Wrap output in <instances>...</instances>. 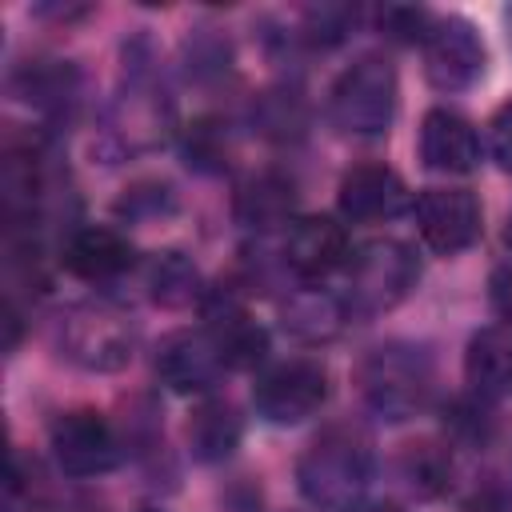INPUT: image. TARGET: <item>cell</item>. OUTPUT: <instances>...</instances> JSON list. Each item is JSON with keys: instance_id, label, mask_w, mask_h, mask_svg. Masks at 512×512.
<instances>
[{"instance_id": "cell-33", "label": "cell", "mask_w": 512, "mask_h": 512, "mask_svg": "<svg viewBox=\"0 0 512 512\" xmlns=\"http://www.w3.org/2000/svg\"><path fill=\"white\" fill-rule=\"evenodd\" d=\"M500 20H504V36H508V48H512V4L500 12Z\"/></svg>"}, {"instance_id": "cell-9", "label": "cell", "mask_w": 512, "mask_h": 512, "mask_svg": "<svg viewBox=\"0 0 512 512\" xmlns=\"http://www.w3.org/2000/svg\"><path fill=\"white\" fill-rule=\"evenodd\" d=\"M412 220H416L420 244L436 256H460L484 232L480 200L468 188H424L412 200Z\"/></svg>"}, {"instance_id": "cell-18", "label": "cell", "mask_w": 512, "mask_h": 512, "mask_svg": "<svg viewBox=\"0 0 512 512\" xmlns=\"http://www.w3.org/2000/svg\"><path fill=\"white\" fill-rule=\"evenodd\" d=\"M8 92L40 116H68L80 100V68L72 60H28L8 76Z\"/></svg>"}, {"instance_id": "cell-24", "label": "cell", "mask_w": 512, "mask_h": 512, "mask_svg": "<svg viewBox=\"0 0 512 512\" xmlns=\"http://www.w3.org/2000/svg\"><path fill=\"white\" fill-rule=\"evenodd\" d=\"M180 156L188 168L196 172H224L228 156H232V136L228 124L216 116H200L180 132Z\"/></svg>"}, {"instance_id": "cell-28", "label": "cell", "mask_w": 512, "mask_h": 512, "mask_svg": "<svg viewBox=\"0 0 512 512\" xmlns=\"http://www.w3.org/2000/svg\"><path fill=\"white\" fill-rule=\"evenodd\" d=\"M432 20H436V12L416 8V4H384V8L376 12L380 36H388L392 44H424Z\"/></svg>"}, {"instance_id": "cell-22", "label": "cell", "mask_w": 512, "mask_h": 512, "mask_svg": "<svg viewBox=\"0 0 512 512\" xmlns=\"http://www.w3.org/2000/svg\"><path fill=\"white\" fill-rule=\"evenodd\" d=\"M180 60H184V76L192 84L212 88V84H224L232 76L236 52H232V40L220 28H196V32H188Z\"/></svg>"}, {"instance_id": "cell-15", "label": "cell", "mask_w": 512, "mask_h": 512, "mask_svg": "<svg viewBox=\"0 0 512 512\" xmlns=\"http://www.w3.org/2000/svg\"><path fill=\"white\" fill-rule=\"evenodd\" d=\"M296 204H300L296 180L280 168H260L240 180V188L232 196V216L240 228H248L256 236L276 232V228L288 232L296 224Z\"/></svg>"}, {"instance_id": "cell-23", "label": "cell", "mask_w": 512, "mask_h": 512, "mask_svg": "<svg viewBox=\"0 0 512 512\" xmlns=\"http://www.w3.org/2000/svg\"><path fill=\"white\" fill-rule=\"evenodd\" d=\"M252 124L260 128V136L268 140H296L304 136V124H308V104L296 88L280 84V88H268L252 100Z\"/></svg>"}, {"instance_id": "cell-10", "label": "cell", "mask_w": 512, "mask_h": 512, "mask_svg": "<svg viewBox=\"0 0 512 512\" xmlns=\"http://www.w3.org/2000/svg\"><path fill=\"white\" fill-rule=\"evenodd\" d=\"M348 256H352L348 228L336 216H300L284 232V248H280L284 272H292L300 284H320L324 276L344 268Z\"/></svg>"}, {"instance_id": "cell-31", "label": "cell", "mask_w": 512, "mask_h": 512, "mask_svg": "<svg viewBox=\"0 0 512 512\" xmlns=\"http://www.w3.org/2000/svg\"><path fill=\"white\" fill-rule=\"evenodd\" d=\"M488 300H492V312H496L504 324H512V260L500 264V268L488 276Z\"/></svg>"}, {"instance_id": "cell-34", "label": "cell", "mask_w": 512, "mask_h": 512, "mask_svg": "<svg viewBox=\"0 0 512 512\" xmlns=\"http://www.w3.org/2000/svg\"><path fill=\"white\" fill-rule=\"evenodd\" d=\"M504 244L512 248V212H508V224H504Z\"/></svg>"}, {"instance_id": "cell-35", "label": "cell", "mask_w": 512, "mask_h": 512, "mask_svg": "<svg viewBox=\"0 0 512 512\" xmlns=\"http://www.w3.org/2000/svg\"><path fill=\"white\" fill-rule=\"evenodd\" d=\"M144 512H160V508H144Z\"/></svg>"}, {"instance_id": "cell-21", "label": "cell", "mask_w": 512, "mask_h": 512, "mask_svg": "<svg viewBox=\"0 0 512 512\" xmlns=\"http://www.w3.org/2000/svg\"><path fill=\"white\" fill-rule=\"evenodd\" d=\"M240 436H244V420L240 412L220 400V396H208L200 400V408L192 412L188 420V452L200 460V464H220L228 460L236 448H240Z\"/></svg>"}, {"instance_id": "cell-4", "label": "cell", "mask_w": 512, "mask_h": 512, "mask_svg": "<svg viewBox=\"0 0 512 512\" xmlns=\"http://www.w3.org/2000/svg\"><path fill=\"white\" fill-rule=\"evenodd\" d=\"M400 104V80L388 56L368 52L352 60L328 88V120L344 136L376 140L392 128Z\"/></svg>"}, {"instance_id": "cell-32", "label": "cell", "mask_w": 512, "mask_h": 512, "mask_svg": "<svg viewBox=\"0 0 512 512\" xmlns=\"http://www.w3.org/2000/svg\"><path fill=\"white\" fill-rule=\"evenodd\" d=\"M348 512H404V508H396L388 500H368V504H352Z\"/></svg>"}, {"instance_id": "cell-17", "label": "cell", "mask_w": 512, "mask_h": 512, "mask_svg": "<svg viewBox=\"0 0 512 512\" xmlns=\"http://www.w3.org/2000/svg\"><path fill=\"white\" fill-rule=\"evenodd\" d=\"M352 320L340 292H328L324 284H300L280 300V328L300 344H328L344 332Z\"/></svg>"}, {"instance_id": "cell-25", "label": "cell", "mask_w": 512, "mask_h": 512, "mask_svg": "<svg viewBox=\"0 0 512 512\" xmlns=\"http://www.w3.org/2000/svg\"><path fill=\"white\" fill-rule=\"evenodd\" d=\"M356 24H360L356 4H312L300 12V32L292 36L312 48H336L356 32Z\"/></svg>"}, {"instance_id": "cell-6", "label": "cell", "mask_w": 512, "mask_h": 512, "mask_svg": "<svg viewBox=\"0 0 512 512\" xmlns=\"http://www.w3.org/2000/svg\"><path fill=\"white\" fill-rule=\"evenodd\" d=\"M328 368L312 356H288L268 364L256 384H252V404L256 416L276 424V428H292L304 424L308 416H316L328 404Z\"/></svg>"}, {"instance_id": "cell-14", "label": "cell", "mask_w": 512, "mask_h": 512, "mask_svg": "<svg viewBox=\"0 0 512 512\" xmlns=\"http://www.w3.org/2000/svg\"><path fill=\"white\" fill-rule=\"evenodd\" d=\"M136 248L112 224H80L60 244V268L84 284H112L132 272Z\"/></svg>"}, {"instance_id": "cell-2", "label": "cell", "mask_w": 512, "mask_h": 512, "mask_svg": "<svg viewBox=\"0 0 512 512\" xmlns=\"http://www.w3.org/2000/svg\"><path fill=\"white\" fill-rule=\"evenodd\" d=\"M372 440L356 424H328L296 460V488L320 512H348L372 484Z\"/></svg>"}, {"instance_id": "cell-20", "label": "cell", "mask_w": 512, "mask_h": 512, "mask_svg": "<svg viewBox=\"0 0 512 512\" xmlns=\"http://www.w3.org/2000/svg\"><path fill=\"white\" fill-rule=\"evenodd\" d=\"M144 288L148 300L160 308H188V304H204L208 288L200 280V268L192 264V256L168 248V252H152L144 260Z\"/></svg>"}, {"instance_id": "cell-7", "label": "cell", "mask_w": 512, "mask_h": 512, "mask_svg": "<svg viewBox=\"0 0 512 512\" xmlns=\"http://www.w3.org/2000/svg\"><path fill=\"white\" fill-rule=\"evenodd\" d=\"M48 452L52 464L72 480L104 476L120 464L124 448L116 428L96 408H68L48 424Z\"/></svg>"}, {"instance_id": "cell-16", "label": "cell", "mask_w": 512, "mask_h": 512, "mask_svg": "<svg viewBox=\"0 0 512 512\" xmlns=\"http://www.w3.org/2000/svg\"><path fill=\"white\" fill-rule=\"evenodd\" d=\"M420 160L444 176H468L480 164V132L452 108H428L420 120Z\"/></svg>"}, {"instance_id": "cell-19", "label": "cell", "mask_w": 512, "mask_h": 512, "mask_svg": "<svg viewBox=\"0 0 512 512\" xmlns=\"http://www.w3.org/2000/svg\"><path fill=\"white\" fill-rule=\"evenodd\" d=\"M464 380L480 400L512 396V324H488L472 332L464 348Z\"/></svg>"}, {"instance_id": "cell-29", "label": "cell", "mask_w": 512, "mask_h": 512, "mask_svg": "<svg viewBox=\"0 0 512 512\" xmlns=\"http://www.w3.org/2000/svg\"><path fill=\"white\" fill-rule=\"evenodd\" d=\"M448 432L464 444H484L492 436V412L484 408L480 396H468V400H456L452 412H448Z\"/></svg>"}, {"instance_id": "cell-5", "label": "cell", "mask_w": 512, "mask_h": 512, "mask_svg": "<svg viewBox=\"0 0 512 512\" xmlns=\"http://www.w3.org/2000/svg\"><path fill=\"white\" fill-rule=\"evenodd\" d=\"M348 280H344V304L352 316H380L392 312L400 300L412 296L420 280V260L404 240H368L348 256Z\"/></svg>"}, {"instance_id": "cell-30", "label": "cell", "mask_w": 512, "mask_h": 512, "mask_svg": "<svg viewBox=\"0 0 512 512\" xmlns=\"http://www.w3.org/2000/svg\"><path fill=\"white\" fill-rule=\"evenodd\" d=\"M488 156L504 168V172H512V96L492 112V120H488Z\"/></svg>"}, {"instance_id": "cell-3", "label": "cell", "mask_w": 512, "mask_h": 512, "mask_svg": "<svg viewBox=\"0 0 512 512\" xmlns=\"http://www.w3.org/2000/svg\"><path fill=\"white\" fill-rule=\"evenodd\" d=\"M56 352L96 376L120 372L136 356V320L112 300H76L52 328Z\"/></svg>"}, {"instance_id": "cell-27", "label": "cell", "mask_w": 512, "mask_h": 512, "mask_svg": "<svg viewBox=\"0 0 512 512\" xmlns=\"http://www.w3.org/2000/svg\"><path fill=\"white\" fill-rule=\"evenodd\" d=\"M112 212L120 220H128V224H152V220L176 212V192L164 180H140V184H132V188L120 192V200H116Z\"/></svg>"}, {"instance_id": "cell-8", "label": "cell", "mask_w": 512, "mask_h": 512, "mask_svg": "<svg viewBox=\"0 0 512 512\" xmlns=\"http://www.w3.org/2000/svg\"><path fill=\"white\" fill-rule=\"evenodd\" d=\"M424 76L436 92H468L480 84L488 68V48L472 20L464 16H436L424 36Z\"/></svg>"}, {"instance_id": "cell-13", "label": "cell", "mask_w": 512, "mask_h": 512, "mask_svg": "<svg viewBox=\"0 0 512 512\" xmlns=\"http://www.w3.org/2000/svg\"><path fill=\"white\" fill-rule=\"evenodd\" d=\"M336 208L348 224H380V220H392L404 208H412V200H408V188L396 168H388L380 160H364L340 176Z\"/></svg>"}, {"instance_id": "cell-11", "label": "cell", "mask_w": 512, "mask_h": 512, "mask_svg": "<svg viewBox=\"0 0 512 512\" xmlns=\"http://www.w3.org/2000/svg\"><path fill=\"white\" fill-rule=\"evenodd\" d=\"M204 332L216 340L228 368H256L268 360V328L252 320L236 288H212L204 296Z\"/></svg>"}, {"instance_id": "cell-26", "label": "cell", "mask_w": 512, "mask_h": 512, "mask_svg": "<svg viewBox=\"0 0 512 512\" xmlns=\"http://www.w3.org/2000/svg\"><path fill=\"white\" fill-rule=\"evenodd\" d=\"M400 476L416 496H440L452 484V460L440 444H412L400 456Z\"/></svg>"}, {"instance_id": "cell-1", "label": "cell", "mask_w": 512, "mask_h": 512, "mask_svg": "<svg viewBox=\"0 0 512 512\" xmlns=\"http://www.w3.org/2000/svg\"><path fill=\"white\" fill-rule=\"evenodd\" d=\"M356 392L364 408L388 424L420 416L436 396V356L416 340H380L356 364Z\"/></svg>"}, {"instance_id": "cell-12", "label": "cell", "mask_w": 512, "mask_h": 512, "mask_svg": "<svg viewBox=\"0 0 512 512\" xmlns=\"http://www.w3.org/2000/svg\"><path fill=\"white\" fill-rule=\"evenodd\" d=\"M156 380L176 392V396H204L216 388V380L228 372L216 340L200 328V332H172L160 340L156 348Z\"/></svg>"}]
</instances>
